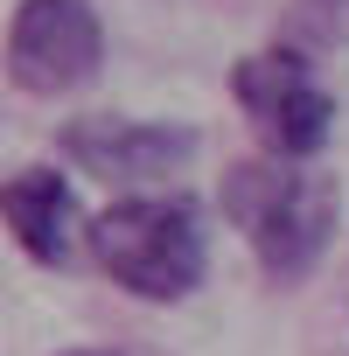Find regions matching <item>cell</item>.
<instances>
[{
  "instance_id": "obj_1",
  "label": "cell",
  "mask_w": 349,
  "mask_h": 356,
  "mask_svg": "<svg viewBox=\"0 0 349 356\" xmlns=\"http://www.w3.org/2000/svg\"><path fill=\"white\" fill-rule=\"evenodd\" d=\"M224 217L245 231L259 273L273 286H300L328 245H335V224H342V189L335 175L321 168H300V161H273V154H252V161H231L224 189H217Z\"/></svg>"
},
{
  "instance_id": "obj_3",
  "label": "cell",
  "mask_w": 349,
  "mask_h": 356,
  "mask_svg": "<svg viewBox=\"0 0 349 356\" xmlns=\"http://www.w3.org/2000/svg\"><path fill=\"white\" fill-rule=\"evenodd\" d=\"M231 91H238V105H245V119L259 126V140L273 147V161H314L321 147H328V133H335V98H328V84L314 77V63L307 56H293V49H259V56H245L238 70H231Z\"/></svg>"
},
{
  "instance_id": "obj_7",
  "label": "cell",
  "mask_w": 349,
  "mask_h": 356,
  "mask_svg": "<svg viewBox=\"0 0 349 356\" xmlns=\"http://www.w3.org/2000/svg\"><path fill=\"white\" fill-rule=\"evenodd\" d=\"M349 35V0H286V15H279V49L293 56H328L335 42Z\"/></svg>"
},
{
  "instance_id": "obj_2",
  "label": "cell",
  "mask_w": 349,
  "mask_h": 356,
  "mask_svg": "<svg viewBox=\"0 0 349 356\" xmlns=\"http://www.w3.org/2000/svg\"><path fill=\"white\" fill-rule=\"evenodd\" d=\"M84 252L98 259L105 280H119L140 300H182L210 273L203 210L189 196H119L112 210L91 217Z\"/></svg>"
},
{
  "instance_id": "obj_6",
  "label": "cell",
  "mask_w": 349,
  "mask_h": 356,
  "mask_svg": "<svg viewBox=\"0 0 349 356\" xmlns=\"http://www.w3.org/2000/svg\"><path fill=\"white\" fill-rule=\"evenodd\" d=\"M0 224L15 231V245L35 259V266H77L84 259V217H77V196L63 182V168H15L0 182Z\"/></svg>"
},
{
  "instance_id": "obj_4",
  "label": "cell",
  "mask_w": 349,
  "mask_h": 356,
  "mask_svg": "<svg viewBox=\"0 0 349 356\" xmlns=\"http://www.w3.org/2000/svg\"><path fill=\"white\" fill-rule=\"evenodd\" d=\"M105 70V22L91 0H22L8 15V77L35 98H70Z\"/></svg>"
},
{
  "instance_id": "obj_5",
  "label": "cell",
  "mask_w": 349,
  "mask_h": 356,
  "mask_svg": "<svg viewBox=\"0 0 349 356\" xmlns=\"http://www.w3.org/2000/svg\"><path fill=\"white\" fill-rule=\"evenodd\" d=\"M56 154L98 182H161L196 154V126L174 119H70L56 133Z\"/></svg>"
},
{
  "instance_id": "obj_8",
  "label": "cell",
  "mask_w": 349,
  "mask_h": 356,
  "mask_svg": "<svg viewBox=\"0 0 349 356\" xmlns=\"http://www.w3.org/2000/svg\"><path fill=\"white\" fill-rule=\"evenodd\" d=\"M70 356H105V349H70Z\"/></svg>"
}]
</instances>
